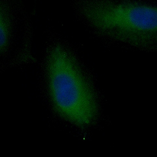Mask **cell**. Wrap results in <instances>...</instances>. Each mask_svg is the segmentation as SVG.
Wrapping results in <instances>:
<instances>
[{"mask_svg":"<svg viewBox=\"0 0 157 157\" xmlns=\"http://www.w3.org/2000/svg\"><path fill=\"white\" fill-rule=\"evenodd\" d=\"M44 71L55 113L82 130L94 125L100 112L98 94L89 75L65 42L55 39L49 44Z\"/></svg>","mask_w":157,"mask_h":157,"instance_id":"obj_1","label":"cell"},{"mask_svg":"<svg viewBox=\"0 0 157 157\" xmlns=\"http://www.w3.org/2000/svg\"><path fill=\"white\" fill-rule=\"evenodd\" d=\"M13 0H0V58L11 51L16 33L17 21Z\"/></svg>","mask_w":157,"mask_h":157,"instance_id":"obj_3","label":"cell"},{"mask_svg":"<svg viewBox=\"0 0 157 157\" xmlns=\"http://www.w3.org/2000/svg\"><path fill=\"white\" fill-rule=\"evenodd\" d=\"M77 15L96 35L157 53V3L147 0H74Z\"/></svg>","mask_w":157,"mask_h":157,"instance_id":"obj_2","label":"cell"}]
</instances>
